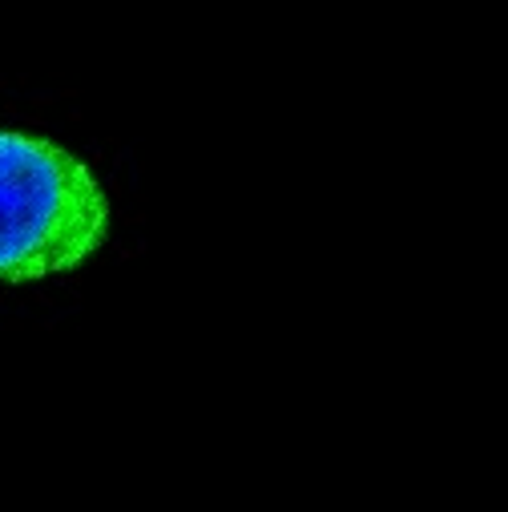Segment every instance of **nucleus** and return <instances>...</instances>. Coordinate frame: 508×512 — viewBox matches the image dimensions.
I'll return each instance as SVG.
<instances>
[{"label":"nucleus","mask_w":508,"mask_h":512,"mask_svg":"<svg viewBox=\"0 0 508 512\" xmlns=\"http://www.w3.org/2000/svg\"><path fill=\"white\" fill-rule=\"evenodd\" d=\"M109 234V198L81 158L49 138L0 130V283L81 267Z\"/></svg>","instance_id":"f257e3e1"}]
</instances>
